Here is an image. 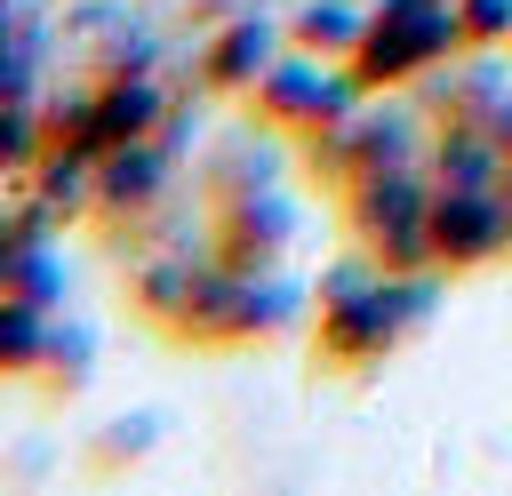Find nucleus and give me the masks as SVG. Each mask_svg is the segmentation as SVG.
<instances>
[{"label":"nucleus","mask_w":512,"mask_h":496,"mask_svg":"<svg viewBox=\"0 0 512 496\" xmlns=\"http://www.w3.org/2000/svg\"><path fill=\"white\" fill-rule=\"evenodd\" d=\"M448 48V24L432 16V8H416V0H400V8H384L368 32H360V48H352V88H384L392 72H408V64H424V56H440Z\"/></svg>","instance_id":"f257e3e1"},{"label":"nucleus","mask_w":512,"mask_h":496,"mask_svg":"<svg viewBox=\"0 0 512 496\" xmlns=\"http://www.w3.org/2000/svg\"><path fill=\"white\" fill-rule=\"evenodd\" d=\"M160 176H168V160H160L152 136H144V144H120V152L96 160V208H104V216H144V208L160 200Z\"/></svg>","instance_id":"f03ea898"},{"label":"nucleus","mask_w":512,"mask_h":496,"mask_svg":"<svg viewBox=\"0 0 512 496\" xmlns=\"http://www.w3.org/2000/svg\"><path fill=\"white\" fill-rule=\"evenodd\" d=\"M512 240V208L480 200V192H448L432 200V256H472V248H504Z\"/></svg>","instance_id":"7ed1b4c3"},{"label":"nucleus","mask_w":512,"mask_h":496,"mask_svg":"<svg viewBox=\"0 0 512 496\" xmlns=\"http://www.w3.org/2000/svg\"><path fill=\"white\" fill-rule=\"evenodd\" d=\"M256 88H264V112H272L280 128H288V120H296V128H320L328 112H344V88H352V80H328V72H312V64H272Z\"/></svg>","instance_id":"20e7f679"},{"label":"nucleus","mask_w":512,"mask_h":496,"mask_svg":"<svg viewBox=\"0 0 512 496\" xmlns=\"http://www.w3.org/2000/svg\"><path fill=\"white\" fill-rule=\"evenodd\" d=\"M48 304H24V296H0V376H32L48 360Z\"/></svg>","instance_id":"39448f33"},{"label":"nucleus","mask_w":512,"mask_h":496,"mask_svg":"<svg viewBox=\"0 0 512 496\" xmlns=\"http://www.w3.org/2000/svg\"><path fill=\"white\" fill-rule=\"evenodd\" d=\"M264 56H272L264 24H232V32L208 48V80H216V88H248V80H264Z\"/></svg>","instance_id":"423d86ee"}]
</instances>
